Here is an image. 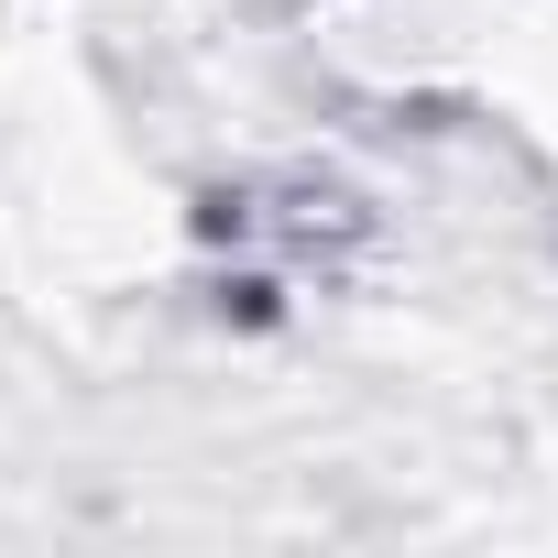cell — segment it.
<instances>
[{"label":"cell","mask_w":558,"mask_h":558,"mask_svg":"<svg viewBox=\"0 0 558 558\" xmlns=\"http://www.w3.org/2000/svg\"><path fill=\"white\" fill-rule=\"evenodd\" d=\"M197 230L230 252H263V263H318V252L362 241V197L329 175H263V186H219Z\"/></svg>","instance_id":"1"}]
</instances>
